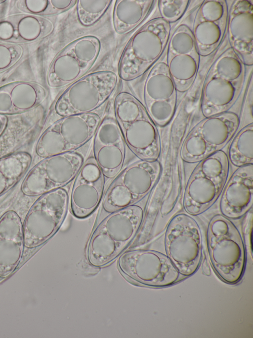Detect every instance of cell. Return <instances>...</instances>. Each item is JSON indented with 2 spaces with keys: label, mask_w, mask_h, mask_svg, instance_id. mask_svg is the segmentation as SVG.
<instances>
[{
  "label": "cell",
  "mask_w": 253,
  "mask_h": 338,
  "mask_svg": "<svg viewBox=\"0 0 253 338\" xmlns=\"http://www.w3.org/2000/svg\"><path fill=\"white\" fill-rule=\"evenodd\" d=\"M108 104L93 113L66 116L50 124L35 148L42 158L76 151L91 141L106 113Z\"/></svg>",
  "instance_id": "cell-7"
},
{
  "label": "cell",
  "mask_w": 253,
  "mask_h": 338,
  "mask_svg": "<svg viewBox=\"0 0 253 338\" xmlns=\"http://www.w3.org/2000/svg\"><path fill=\"white\" fill-rule=\"evenodd\" d=\"M221 194V215L229 219L243 217L253 206V165L237 168L227 179Z\"/></svg>",
  "instance_id": "cell-22"
},
{
  "label": "cell",
  "mask_w": 253,
  "mask_h": 338,
  "mask_svg": "<svg viewBox=\"0 0 253 338\" xmlns=\"http://www.w3.org/2000/svg\"><path fill=\"white\" fill-rule=\"evenodd\" d=\"M105 177L93 155L88 156L74 180L70 196V210L78 219L90 216L103 196Z\"/></svg>",
  "instance_id": "cell-20"
},
{
  "label": "cell",
  "mask_w": 253,
  "mask_h": 338,
  "mask_svg": "<svg viewBox=\"0 0 253 338\" xmlns=\"http://www.w3.org/2000/svg\"><path fill=\"white\" fill-rule=\"evenodd\" d=\"M144 75L140 101L156 125L164 127L174 116L178 93L166 59H160Z\"/></svg>",
  "instance_id": "cell-15"
},
{
  "label": "cell",
  "mask_w": 253,
  "mask_h": 338,
  "mask_svg": "<svg viewBox=\"0 0 253 338\" xmlns=\"http://www.w3.org/2000/svg\"><path fill=\"white\" fill-rule=\"evenodd\" d=\"M167 256L180 274L193 275L201 262L202 236L199 225L187 213L175 215L167 227L165 235Z\"/></svg>",
  "instance_id": "cell-12"
},
{
  "label": "cell",
  "mask_w": 253,
  "mask_h": 338,
  "mask_svg": "<svg viewBox=\"0 0 253 338\" xmlns=\"http://www.w3.org/2000/svg\"><path fill=\"white\" fill-rule=\"evenodd\" d=\"M162 169L158 160H139L123 169L106 191L102 203L104 210L112 212L144 198L158 183Z\"/></svg>",
  "instance_id": "cell-9"
},
{
  "label": "cell",
  "mask_w": 253,
  "mask_h": 338,
  "mask_svg": "<svg viewBox=\"0 0 253 338\" xmlns=\"http://www.w3.org/2000/svg\"><path fill=\"white\" fill-rule=\"evenodd\" d=\"M118 266L128 278L153 287L171 285L178 281L180 275L167 255L151 250L126 252L119 258Z\"/></svg>",
  "instance_id": "cell-16"
},
{
  "label": "cell",
  "mask_w": 253,
  "mask_h": 338,
  "mask_svg": "<svg viewBox=\"0 0 253 338\" xmlns=\"http://www.w3.org/2000/svg\"><path fill=\"white\" fill-rule=\"evenodd\" d=\"M47 96L46 89L27 81L11 82L0 87V114H21L38 108Z\"/></svg>",
  "instance_id": "cell-25"
},
{
  "label": "cell",
  "mask_w": 253,
  "mask_h": 338,
  "mask_svg": "<svg viewBox=\"0 0 253 338\" xmlns=\"http://www.w3.org/2000/svg\"><path fill=\"white\" fill-rule=\"evenodd\" d=\"M202 271L206 276H209L211 275V270L206 260H205L202 263Z\"/></svg>",
  "instance_id": "cell-35"
},
{
  "label": "cell",
  "mask_w": 253,
  "mask_h": 338,
  "mask_svg": "<svg viewBox=\"0 0 253 338\" xmlns=\"http://www.w3.org/2000/svg\"><path fill=\"white\" fill-rule=\"evenodd\" d=\"M207 243L218 276L227 283L238 282L243 275L246 257L244 243L236 226L223 215L214 216L208 226Z\"/></svg>",
  "instance_id": "cell-6"
},
{
  "label": "cell",
  "mask_w": 253,
  "mask_h": 338,
  "mask_svg": "<svg viewBox=\"0 0 253 338\" xmlns=\"http://www.w3.org/2000/svg\"><path fill=\"white\" fill-rule=\"evenodd\" d=\"M53 21L45 16L18 13L0 19V42L18 45L37 42L54 31Z\"/></svg>",
  "instance_id": "cell-23"
},
{
  "label": "cell",
  "mask_w": 253,
  "mask_h": 338,
  "mask_svg": "<svg viewBox=\"0 0 253 338\" xmlns=\"http://www.w3.org/2000/svg\"><path fill=\"white\" fill-rule=\"evenodd\" d=\"M48 0H24L17 1V8L23 13L42 16L46 9Z\"/></svg>",
  "instance_id": "cell-32"
},
{
  "label": "cell",
  "mask_w": 253,
  "mask_h": 338,
  "mask_svg": "<svg viewBox=\"0 0 253 338\" xmlns=\"http://www.w3.org/2000/svg\"><path fill=\"white\" fill-rule=\"evenodd\" d=\"M92 142L93 156L105 178H115L124 168L128 148L113 113H105Z\"/></svg>",
  "instance_id": "cell-18"
},
{
  "label": "cell",
  "mask_w": 253,
  "mask_h": 338,
  "mask_svg": "<svg viewBox=\"0 0 253 338\" xmlns=\"http://www.w3.org/2000/svg\"><path fill=\"white\" fill-rule=\"evenodd\" d=\"M166 54L168 69L177 92H187L197 76L201 57L189 25L181 23L171 31Z\"/></svg>",
  "instance_id": "cell-17"
},
{
  "label": "cell",
  "mask_w": 253,
  "mask_h": 338,
  "mask_svg": "<svg viewBox=\"0 0 253 338\" xmlns=\"http://www.w3.org/2000/svg\"><path fill=\"white\" fill-rule=\"evenodd\" d=\"M246 66L229 47L211 65L203 86L200 104L205 117L228 111L242 89Z\"/></svg>",
  "instance_id": "cell-4"
},
{
  "label": "cell",
  "mask_w": 253,
  "mask_h": 338,
  "mask_svg": "<svg viewBox=\"0 0 253 338\" xmlns=\"http://www.w3.org/2000/svg\"><path fill=\"white\" fill-rule=\"evenodd\" d=\"M144 211L142 205L134 204L112 212L107 217L90 239L87 250L89 263L103 266L122 253L137 234Z\"/></svg>",
  "instance_id": "cell-3"
},
{
  "label": "cell",
  "mask_w": 253,
  "mask_h": 338,
  "mask_svg": "<svg viewBox=\"0 0 253 338\" xmlns=\"http://www.w3.org/2000/svg\"><path fill=\"white\" fill-rule=\"evenodd\" d=\"M22 54V48L19 45L0 42V73L17 63Z\"/></svg>",
  "instance_id": "cell-31"
},
{
  "label": "cell",
  "mask_w": 253,
  "mask_h": 338,
  "mask_svg": "<svg viewBox=\"0 0 253 338\" xmlns=\"http://www.w3.org/2000/svg\"><path fill=\"white\" fill-rule=\"evenodd\" d=\"M227 155L229 163L237 168L253 164V122L236 132Z\"/></svg>",
  "instance_id": "cell-28"
},
{
  "label": "cell",
  "mask_w": 253,
  "mask_h": 338,
  "mask_svg": "<svg viewBox=\"0 0 253 338\" xmlns=\"http://www.w3.org/2000/svg\"><path fill=\"white\" fill-rule=\"evenodd\" d=\"M113 113L128 149L140 160H158L161 142L157 126L139 100L129 92H119L114 100Z\"/></svg>",
  "instance_id": "cell-2"
},
{
  "label": "cell",
  "mask_w": 253,
  "mask_h": 338,
  "mask_svg": "<svg viewBox=\"0 0 253 338\" xmlns=\"http://www.w3.org/2000/svg\"><path fill=\"white\" fill-rule=\"evenodd\" d=\"M119 82L118 74L100 70L85 75L66 87L52 106L46 127L61 117L98 111L108 104Z\"/></svg>",
  "instance_id": "cell-1"
},
{
  "label": "cell",
  "mask_w": 253,
  "mask_h": 338,
  "mask_svg": "<svg viewBox=\"0 0 253 338\" xmlns=\"http://www.w3.org/2000/svg\"><path fill=\"white\" fill-rule=\"evenodd\" d=\"M48 4L42 16L58 14L65 12L77 2L74 0H48Z\"/></svg>",
  "instance_id": "cell-33"
},
{
  "label": "cell",
  "mask_w": 253,
  "mask_h": 338,
  "mask_svg": "<svg viewBox=\"0 0 253 338\" xmlns=\"http://www.w3.org/2000/svg\"><path fill=\"white\" fill-rule=\"evenodd\" d=\"M32 161L26 152H17L0 158V196L13 187L26 172Z\"/></svg>",
  "instance_id": "cell-27"
},
{
  "label": "cell",
  "mask_w": 253,
  "mask_h": 338,
  "mask_svg": "<svg viewBox=\"0 0 253 338\" xmlns=\"http://www.w3.org/2000/svg\"><path fill=\"white\" fill-rule=\"evenodd\" d=\"M156 0H117L113 13L115 31L126 34L139 26L148 16Z\"/></svg>",
  "instance_id": "cell-26"
},
{
  "label": "cell",
  "mask_w": 253,
  "mask_h": 338,
  "mask_svg": "<svg viewBox=\"0 0 253 338\" xmlns=\"http://www.w3.org/2000/svg\"><path fill=\"white\" fill-rule=\"evenodd\" d=\"M8 121L7 115L0 114V137L4 131Z\"/></svg>",
  "instance_id": "cell-34"
},
{
  "label": "cell",
  "mask_w": 253,
  "mask_h": 338,
  "mask_svg": "<svg viewBox=\"0 0 253 338\" xmlns=\"http://www.w3.org/2000/svg\"><path fill=\"white\" fill-rule=\"evenodd\" d=\"M100 40L86 35L69 44L55 56L46 75V83L52 89L67 87L84 76L99 56Z\"/></svg>",
  "instance_id": "cell-13"
},
{
  "label": "cell",
  "mask_w": 253,
  "mask_h": 338,
  "mask_svg": "<svg viewBox=\"0 0 253 338\" xmlns=\"http://www.w3.org/2000/svg\"><path fill=\"white\" fill-rule=\"evenodd\" d=\"M227 0H203L198 6L192 30L200 56L211 55L220 45L226 31Z\"/></svg>",
  "instance_id": "cell-19"
},
{
  "label": "cell",
  "mask_w": 253,
  "mask_h": 338,
  "mask_svg": "<svg viewBox=\"0 0 253 338\" xmlns=\"http://www.w3.org/2000/svg\"><path fill=\"white\" fill-rule=\"evenodd\" d=\"M113 0H77V13L80 23L88 27L93 25L105 13Z\"/></svg>",
  "instance_id": "cell-29"
},
{
  "label": "cell",
  "mask_w": 253,
  "mask_h": 338,
  "mask_svg": "<svg viewBox=\"0 0 253 338\" xmlns=\"http://www.w3.org/2000/svg\"><path fill=\"white\" fill-rule=\"evenodd\" d=\"M64 187L41 195L30 208L23 224L26 247L35 248L43 244L61 225L69 204Z\"/></svg>",
  "instance_id": "cell-14"
},
{
  "label": "cell",
  "mask_w": 253,
  "mask_h": 338,
  "mask_svg": "<svg viewBox=\"0 0 253 338\" xmlns=\"http://www.w3.org/2000/svg\"><path fill=\"white\" fill-rule=\"evenodd\" d=\"M229 168L227 155L222 150L199 162L184 190L182 207L186 213L198 215L212 206L227 180Z\"/></svg>",
  "instance_id": "cell-8"
},
{
  "label": "cell",
  "mask_w": 253,
  "mask_h": 338,
  "mask_svg": "<svg viewBox=\"0 0 253 338\" xmlns=\"http://www.w3.org/2000/svg\"><path fill=\"white\" fill-rule=\"evenodd\" d=\"M239 116L226 111L205 117L190 131L183 143L180 155L188 163L199 162L221 150L236 133Z\"/></svg>",
  "instance_id": "cell-11"
},
{
  "label": "cell",
  "mask_w": 253,
  "mask_h": 338,
  "mask_svg": "<svg viewBox=\"0 0 253 338\" xmlns=\"http://www.w3.org/2000/svg\"><path fill=\"white\" fill-rule=\"evenodd\" d=\"M92 141L76 151L43 158L25 177L21 187L22 193L29 196H41L72 182L85 161Z\"/></svg>",
  "instance_id": "cell-10"
},
{
  "label": "cell",
  "mask_w": 253,
  "mask_h": 338,
  "mask_svg": "<svg viewBox=\"0 0 253 338\" xmlns=\"http://www.w3.org/2000/svg\"><path fill=\"white\" fill-rule=\"evenodd\" d=\"M228 10L226 30L230 47L246 66L253 64L252 0L233 1Z\"/></svg>",
  "instance_id": "cell-21"
},
{
  "label": "cell",
  "mask_w": 253,
  "mask_h": 338,
  "mask_svg": "<svg viewBox=\"0 0 253 338\" xmlns=\"http://www.w3.org/2000/svg\"><path fill=\"white\" fill-rule=\"evenodd\" d=\"M23 225L14 210L0 218V277L4 279L17 268L25 247Z\"/></svg>",
  "instance_id": "cell-24"
},
{
  "label": "cell",
  "mask_w": 253,
  "mask_h": 338,
  "mask_svg": "<svg viewBox=\"0 0 253 338\" xmlns=\"http://www.w3.org/2000/svg\"><path fill=\"white\" fill-rule=\"evenodd\" d=\"M157 2L160 17L171 25L177 22L186 13L191 1L161 0Z\"/></svg>",
  "instance_id": "cell-30"
},
{
  "label": "cell",
  "mask_w": 253,
  "mask_h": 338,
  "mask_svg": "<svg viewBox=\"0 0 253 338\" xmlns=\"http://www.w3.org/2000/svg\"><path fill=\"white\" fill-rule=\"evenodd\" d=\"M2 279H3V278H2L0 277V281H1V280H2Z\"/></svg>",
  "instance_id": "cell-36"
},
{
  "label": "cell",
  "mask_w": 253,
  "mask_h": 338,
  "mask_svg": "<svg viewBox=\"0 0 253 338\" xmlns=\"http://www.w3.org/2000/svg\"><path fill=\"white\" fill-rule=\"evenodd\" d=\"M171 31V25L160 17L142 26L122 53L118 64L119 77L131 81L143 76L164 54Z\"/></svg>",
  "instance_id": "cell-5"
}]
</instances>
